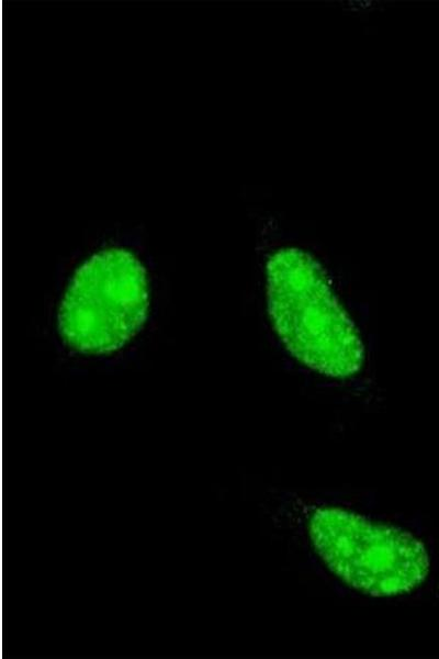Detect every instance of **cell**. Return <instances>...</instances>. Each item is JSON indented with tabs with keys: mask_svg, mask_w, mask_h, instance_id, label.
<instances>
[{
	"mask_svg": "<svg viewBox=\"0 0 439 659\" xmlns=\"http://www.w3.org/2000/svg\"><path fill=\"white\" fill-rule=\"evenodd\" d=\"M149 303L140 260L125 248L101 249L74 272L58 308V332L76 351L109 355L143 328Z\"/></svg>",
	"mask_w": 439,
	"mask_h": 659,
	"instance_id": "obj_2",
	"label": "cell"
},
{
	"mask_svg": "<svg viewBox=\"0 0 439 659\" xmlns=\"http://www.w3.org/2000/svg\"><path fill=\"white\" fill-rule=\"evenodd\" d=\"M308 533L328 569L362 593L405 594L428 577L430 561L424 544L398 527L324 506L312 513Z\"/></svg>",
	"mask_w": 439,
	"mask_h": 659,
	"instance_id": "obj_3",
	"label": "cell"
},
{
	"mask_svg": "<svg viewBox=\"0 0 439 659\" xmlns=\"http://www.w3.org/2000/svg\"><path fill=\"white\" fill-rule=\"evenodd\" d=\"M271 324L289 353L329 378L358 373L364 348L319 263L297 247L273 252L266 264Z\"/></svg>",
	"mask_w": 439,
	"mask_h": 659,
	"instance_id": "obj_1",
	"label": "cell"
}]
</instances>
